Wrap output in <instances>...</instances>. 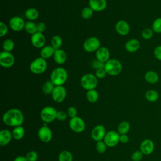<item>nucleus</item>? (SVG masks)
<instances>
[{"label":"nucleus","mask_w":161,"mask_h":161,"mask_svg":"<svg viewBox=\"0 0 161 161\" xmlns=\"http://www.w3.org/2000/svg\"><path fill=\"white\" fill-rule=\"evenodd\" d=\"M3 121L6 125L14 128L21 126L24 122V115L19 109L12 108L4 113Z\"/></svg>","instance_id":"f257e3e1"},{"label":"nucleus","mask_w":161,"mask_h":161,"mask_svg":"<svg viewBox=\"0 0 161 161\" xmlns=\"http://www.w3.org/2000/svg\"><path fill=\"white\" fill-rule=\"evenodd\" d=\"M68 74L67 70L63 67H57L53 69L50 74L51 82L55 86H63L67 81Z\"/></svg>","instance_id":"f03ea898"},{"label":"nucleus","mask_w":161,"mask_h":161,"mask_svg":"<svg viewBox=\"0 0 161 161\" xmlns=\"http://www.w3.org/2000/svg\"><path fill=\"white\" fill-rule=\"evenodd\" d=\"M122 64L120 61L117 59L111 58L105 63L104 69L107 74L115 76L119 75L122 71Z\"/></svg>","instance_id":"7ed1b4c3"},{"label":"nucleus","mask_w":161,"mask_h":161,"mask_svg":"<svg viewBox=\"0 0 161 161\" xmlns=\"http://www.w3.org/2000/svg\"><path fill=\"white\" fill-rule=\"evenodd\" d=\"M80 84L82 87L87 91L95 89L97 85V78L92 74H86L81 77Z\"/></svg>","instance_id":"20e7f679"},{"label":"nucleus","mask_w":161,"mask_h":161,"mask_svg":"<svg viewBox=\"0 0 161 161\" xmlns=\"http://www.w3.org/2000/svg\"><path fill=\"white\" fill-rule=\"evenodd\" d=\"M47 68V63L45 59L38 57L33 60L30 65V71L35 74L43 73Z\"/></svg>","instance_id":"39448f33"},{"label":"nucleus","mask_w":161,"mask_h":161,"mask_svg":"<svg viewBox=\"0 0 161 161\" xmlns=\"http://www.w3.org/2000/svg\"><path fill=\"white\" fill-rule=\"evenodd\" d=\"M57 111L52 106H45L40 111V118L46 123L53 122L57 116Z\"/></svg>","instance_id":"423d86ee"},{"label":"nucleus","mask_w":161,"mask_h":161,"mask_svg":"<svg viewBox=\"0 0 161 161\" xmlns=\"http://www.w3.org/2000/svg\"><path fill=\"white\" fill-rule=\"evenodd\" d=\"M69 127L75 133H80L84 131L86 128V124L84 121L79 116L70 118L69 123Z\"/></svg>","instance_id":"0eeeda50"},{"label":"nucleus","mask_w":161,"mask_h":161,"mask_svg":"<svg viewBox=\"0 0 161 161\" xmlns=\"http://www.w3.org/2000/svg\"><path fill=\"white\" fill-rule=\"evenodd\" d=\"M120 135L118 132L111 130L106 132L103 141L108 147H114L116 146L119 142Z\"/></svg>","instance_id":"6e6552de"},{"label":"nucleus","mask_w":161,"mask_h":161,"mask_svg":"<svg viewBox=\"0 0 161 161\" xmlns=\"http://www.w3.org/2000/svg\"><path fill=\"white\" fill-rule=\"evenodd\" d=\"M101 47V43L99 40L94 36L87 38L83 43V48L87 52H96V50Z\"/></svg>","instance_id":"1a4fd4ad"},{"label":"nucleus","mask_w":161,"mask_h":161,"mask_svg":"<svg viewBox=\"0 0 161 161\" xmlns=\"http://www.w3.org/2000/svg\"><path fill=\"white\" fill-rule=\"evenodd\" d=\"M14 61V57L11 52L3 50L0 53V65L3 67L9 68L12 67Z\"/></svg>","instance_id":"9d476101"},{"label":"nucleus","mask_w":161,"mask_h":161,"mask_svg":"<svg viewBox=\"0 0 161 161\" xmlns=\"http://www.w3.org/2000/svg\"><path fill=\"white\" fill-rule=\"evenodd\" d=\"M51 95L55 103H60L65 100L67 96V91L63 86H55Z\"/></svg>","instance_id":"9b49d317"},{"label":"nucleus","mask_w":161,"mask_h":161,"mask_svg":"<svg viewBox=\"0 0 161 161\" xmlns=\"http://www.w3.org/2000/svg\"><path fill=\"white\" fill-rule=\"evenodd\" d=\"M106 133V130L105 127L103 125H99L93 128L91 133V136L92 140L97 142L103 140L105 136Z\"/></svg>","instance_id":"f8f14e48"},{"label":"nucleus","mask_w":161,"mask_h":161,"mask_svg":"<svg viewBox=\"0 0 161 161\" xmlns=\"http://www.w3.org/2000/svg\"><path fill=\"white\" fill-rule=\"evenodd\" d=\"M38 136L43 143H48L52 138V132L51 129L47 126L40 127L38 131Z\"/></svg>","instance_id":"ddd939ff"},{"label":"nucleus","mask_w":161,"mask_h":161,"mask_svg":"<svg viewBox=\"0 0 161 161\" xmlns=\"http://www.w3.org/2000/svg\"><path fill=\"white\" fill-rule=\"evenodd\" d=\"M155 148V144L149 138L143 140L140 145V150L143 155H148L153 153Z\"/></svg>","instance_id":"4468645a"},{"label":"nucleus","mask_w":161,"mask_h":161,"mask_svg":"<svg viewBox=\"0 0 161 161\" xmlns=\"http://www.w3.org/2000/svg\"><path fill=\"white\" fill-rule=\"evenodd\" d=\"M9 26L11 30L14 31H19L24 29L25 23L24 19L20 16H13L12 17L9 22Z\"/></svg>","instance_id":"2eb2a0df"},{"label":"nucleus","mask_w":161,"mask_h":161,"mask_svg":"<svg viewBox=\"0 0 161 161\" xmlns=\"http://www.w3.org/2000/svg\"><path fill=\"white\" fill-rule=\"evenodd\" d=\"M31 42L35 48H43L46 43V38L43 33L36 32L31 35Z\"/></svg>","instance_id":"dca6fc26"},{"label":"nucleus","mask_w":161,"mask_h":161,"mask_svg":"<svg viewBox=\"0 0 161 161\" xmlns=\"http://www.w3.org/2000/svg\"><path fill=\"white\" fill-rule=\"evenodd\" d=\"M116 31L120 35H127L130 30L129 24L125 20L118 21L115 25Z\"/></svg>","instance_id":"f3484780"},{"label":"nucleus","mask_w":161,"mask_h":161,"mask_svg":"<svg viewBox=\"0 0 161 161\" xmlns=\"http://www.w3.org/2000/svg\"><path fill=\"white\" fill-rule=\"evenodd\" d=\"M96 57L97 60L106 63L110 58L109 50L105 47H101L96 52Z\"/></svg>","instance_id":"a211bd4d"},{"label":"nucleus","mask_w":161,"mask_h":161,"mask_svg":"<svg viewBox=\"0 0 161 161\" xmlns=\"http://www.w3.org/2000/svg\"><path fill=\"white\" fill-rule=\"evenodd\" d=\"M106 0H89V7H90L93 11H102L106 9Z\"/></svg>","instance_id":"6ab92c4d"},{"label":"nucleus","mask_w":161,"mask_h":161,"mask_svg":"<svg viewBox=\"0 0 161 161\" xmlns=\"http://www.w3.org/2000/svg\"><path fill=\"white\" fill-rule=\"evenodd\" d=\"M13 138L12 132L9 130L3 129L0 131V145L2 147L8 145Z\"/></svg>","instance_id":"aec40b11"},{"label":"nucleus","mask_w":161,"mask_h":161,"mask_svg":"<svg viewBox=\"0 0 161 161\" xmlns=\"http://www.w3.org/2000/svg\"><path fill=\"white\" fill-rule=\"evenodd\" d=\"M125 49L128 52L133 53L137 51L140 47V41L136 38H131L125 43Z\"/></svg>","instance_id":"412c9836"},{"label":"nucleus","mask_w":161,"mask_h":161,"mask_svg":"<svg viewBox=\"0 0 161 161\" xmlns=\"http://www.w3.org/2000/svg\"><path fill=\"white\" fill-rule=\"evenodd\" d=\"M53 60L58 64H63L67 60V53L62 49L55 50L53 54Z\"/></svg>","instance_id":"4be33fe9"},{"label":"nucleus","mask_w":161,"mask_h":161,"mask_svg":"<svg viewBox=\"0 0 161 161\" xmlns=\"http://www.w3.org/2000/svg\"><path fill=\"white\" fill-rule=\"evenodd\" d=\"M144 78L146 82L150 84H155L159 80L158 74L153 70L147 71L144 75Z\"/></svg>","instance_id":"5701e85b"},{"label":"nucleus","mask_w":161,"mask_h":161,"mask_svg":"<svg viewBox=\"0 0 161 161\" xmlns=\"http://www.w3.org/2000/svg\"><path fill=\"white\" fill-rule=\"evenodd\" d=\"M55 50L51 45H47L43 47L40 51V57L44 59H48L53 56Z\"/></svg>","instance_id":"b1692460"},{"label":"nucleus","mask_w":161,"mask_h":161,"mask_svg":"<svg viewBox=\"0 0 161 161\" xmlns=\"http://www.w3.org/2000/svg\"><path fill=\"white\" fill-rule=\"evenodd\" d=\"M25 134V128L22 126H19L14 127L12 131V135L13 138L16 140H21Z\"/></svg>","instance_id":"393cba45"},{"label":"nucleus","mask_w":161,"mask_h":161,"mask_svg":"<svg viewBox=\"0 0 161 161\" xmlns=\"http://www.w3.org/2000/svg\"><path fill=\"white\" fill-rule=\"evenodd\" d=\"M145 97L148 101L153 103L158 99L159 94L157 91L154 89H150L145 92Z\"/></svg>","instance_id":"a878e982"},{"label":"nucleus","mask_w":161,"mask_h":161,"mask_svg":"<svg viewBox=\"0 0 161 161\" xmlns=\"http://www.w3.org/2000/svg\"><path fill=\"white\" fill-rule=\"evenodd\" d=\"M25 15L28 19L33 21L34 20H36L38 18L39 12L35 8H30L26 10L25 13Z\"/></svg>","instance_id":"bb28decb"},{"label":"nucleus","mask_w":161,"mask_h":161,"mask_svg":"<svg viewBox=\"0 0 161 161\" xmlns=\"http://www.w3.org/2000/svg\"><path fill=\"white\" fill-rule=\"evenodd\" d=\"M130 129V125L126 121H123L121 122L118 126L117 131L119 135L127 134Z\"/></svg>","instance_id":"cd10ccee"},{"label":"nucleus","mask_w":161,"mask_h":161,"mask_svg":"<svg viewBox=\"0 0 161 161\" xmlns=\"http://www.w3.org/2000/svg\"><path fill=\"white\" fill-rule=\"evenodd\" d=\"M86 98L90 103H96L99 98V94L96 89L89 90L86 92Z\"/></svg>","instance_id":"c85d7f7f"},{"label":"nucleus","mask_w":161,"mask_h":161,"mask_svg":"<svg viewBox=\"0 0 161 161\" xmlns=\"http://www.w3.org/2000/svg\"><path fill=\"white\" fill-rule=\"evenodd\" d=\"M24 29L28 34H31V35L37 32L36 24L32 21H29L26 22Z\"/></svg>","instance_id":"c756f323"},{"label":"nucleus","mask_w":161,"mask_h":161,"mask_svg":"<svg viewBox=\"0 0 161 161\" xmlns=\"http://www.w3.org/2000/svg\"><path fill=\"white\" fill-rule=\"evenodd\" d=\"M58 161H73L72 154L68 150L62 151L58 157Z\"/></svg>","instance_id":"7c9ffc66"},{"label":"nucleus","mask_w":161,"mask_h":161,"mask_svg":"<svg viewBox=\"0 0 161 161\" xmlns=\"http://www.w3.org/2000/svg\"><path fill=\"white\" fill-rule=\"evenodd\" d=\"M62 45V39L59 35H54L51 39V46L55 49H60Z\"/></svg>","instance_id":"2f4dec72"},{"label":"nucleus","mask_w":161,"mask_h":161,"mask_svg":"<svg viewBox=\"0 0 161 161\" xmlns=\"http://www.w3.org/2000/svg\"><path fill=\"white\" fill-rule=\"evenodd\" d=\"M55 86L51 82V80H48L43 84L42 86V91L45 94H51Z\"/></svg>","instance_id":"473e14b6"},{"label":"nucleus","mask_w":161,"mask_h":161,"mask_svg":"<svg viewBox=\"0 0 161 161\" xmlns=\"http://www.w3.org/2000/svg\"><path fill=\"white\" fill-rule=\"evenodd\" d=\"M14 47V43L11 39H9V38L6 39L3 43V50L4 51L11 52V51L13 50Z\"/></svg>","instance_id":"72a5a7b5"},{"label":"nucleus","mask_w":161,"mask_h":161,"mask_svg":"<svg viewBox=\"0 0 161 161\" xmlns=\"http://www.w3.org/2000/svg\"><path fill=\"white\" fill-rule=\"evenodd\" d=\"M154 33H161V17L157 18L152 24L151 28Z\"/></svg>","instance_id":"f704fd0d"},{"label":"nucleus","mask_w":161,"mask_h":161,"mask_svg":"<svg viewBox=\"0 0 161 161\" xmlns=\"http://www.w3.org/2000/svg\"><path fill=\"white\" fill-rule=\"evenodd\" d=\"M153 31L152 28H144L142 31V37L146 40H150L152 38L153 35Z\"/></svg>","instance_id":"c9c22d12"},{"label":"nucleus","mask_w":161,"mask_h":161,"mask_svg":"<svg viewBox=\"0 0 161 161\" xmlns=\"http://www.w3.org/2000/svg\"><path fill=\"white\" fill-rule=\"evenodd\" d=\"M93 14V10L90 7H85L82 9L81 16L85 19H90Z\"/></svg>","instance_id":"e433bc0d"},{"label":"nucleus","mask_w":161,"mask_h":161,"mask_svg":"<svg viewBox=\"0 0 161 161\" xmlns=\"http://www.w3.org/2000/svg\"><path fill=\"white\" fill-rule=\"evenodd\" d=\"M96 150L100 153H103L106 152V148H107V145L104 143V141H99L96 142Z\"/></svg>","instance_id":"4c0bfd02"},{"label":"nucleus","mask_w":161,"mask_h":161,"mask_svg":"<svg viewBox=\"0 0 161 161\" xmlns=\"http://www.w3.org/2000/svg\"><path fill=\"white\" fill-rule=\"evenodd\" d=\"M25 157L28 161H36L38 158V155L36 151L31 150L26 153Z\"/></svg>","instance_id":"58836bf2"},{"label":"nucleus","mask_w":161,"mask_h":161,"mask_svg":"<svg viewBox=\"0 0 161 161\" xmlns=\"http://www.w3.org/2000/svg\"><path fill=\"white\" fill-rule=\"evenodd\" d=\"M143 157V153L140 150L135 151L131 155V159L133 161H140Z\"/></svg>","instance_id":"ea45409f"},{"label":"nucleus","mask_w":161,"mask_h":161,"mask_svg":"<svg viewBox=\"0 0 161 161\" xmlns=\"http://www.w3.org/2000/svg\"><path fill=\"white\" fill-rule=\"evenodd\" d=\"M67 116H68V115L66 112L60 110V111H57L56 119L60 121H64L67 119Z\"/></svg>","instance_id":"a19ab883"},{"label":"nucleus","mask_w":161,"mask_h":161,"mask_svg":"<svg viewBox=\"0 0 161 161\" xmlns=\"http://www.w3.org/2000/svg\"><path fill=\"white\" fill-rule=\"evenodd\" d=\"M104 65L105 63L102 62L98 60H94L92 62V66L93 67L94 69L96 70L99 69H104Z\"/></svg>","instance_id":"79ce46f5"},{"label":"nucleus","mask_w":161,"mask_h":161,"mask_svg":"<svg viewBox=\"0 0 161 161\" xmlns=\"http://www.w3.org/2000/svg\"><path fill=\"white\" fill-rule=\"evenodd\" d=\"M67 113L68 116H69L70 118H74V117L77 116V109L75 107L70 106L67 109Z\"/></svg>","instance_id":"37998d69"},{"label":"nucleus","mask_w":161,"mask_h":161,"mask_svg":"<svg viewBox=\"0 0 161 161\" xmlns=\"http://www.w3.org/2000/svg\"><path fill=\"white\" fill-rule=\"evenodd\" d=\"M8 31V28L7 25L3 23V22H0V36L3 37L5 36Z\"/></svg>","instance_id":"c03bdc74"},{"label":"nucleus","mask_w":161,"mask_h":161,"mask_svg":"<svg viewBox=\"0 0 161 161\" xmlns=\"http://www.w3.org/2000/svg\"><path fill=\"white\" fill-rule=\"evenodd\" d=\"M107 74L104 69H99L96 70L95 75L97 79H103Z\"/></svg>","instance_id":"a18cd8bd"},{"label":"nucleus","mask_w":161,"mask_h":161,"mask_svg":"<svg viewBox=\"0 0 161 161\" xmlns=\"http://www.w3.org/2000/svg\"><path fill=\"white\" fill-rule=\"evenodd\" d=\"M153 54L157 60L161 61V45H158L155 48Z\"/></svg>","instance_id":"49530a36"},{"label":"nucleus","mask_w":161,"mask_h":161,"mask_svg":"<svg viewBox=\"0 0 161 161\" xmlns=\"http://www.w3.org/2000/svg\"><path fill=\"white\" fill-rule=\"evenodd\" d=\"M36 29L37 32L43 33L46 29V25L43 22H39L36 24Z\"/></svg>","instance_id":"de8ad7c7"},{"label":"nucleus","mask_w":161,"mask_h":161,"mask_svg":"<svg viewBox=\"0 0 161 161\" xmlns=\"http://www.w3.org/2000/svg\"><path fill=\"white\" fill-rule=\"evenodd\" d=\"M129 141V137L126 134L120 135L119 136V142L122 143H126Z\"/></svg>","instance_id":"09e8293b"},{"label":"nucleus","mask_w":161,"mask_h":161,"mask_svg":"<svg viewBox=\"0 0 161 161\" xmlns=\"http://www.w3.org/2000/svg\"><path fill=\"white\" fill-rule=\"evenodd\" d=\"M13 161H28V160L26 159V157L23 156V155H19L17 156Z\"/></svg>","instance_id":"8fccbe9b"}]
</instances>
